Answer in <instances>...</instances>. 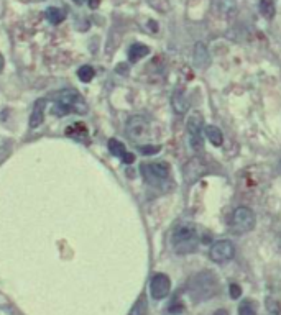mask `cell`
Returning <instances> with one entry per match:
<instances>
[{
  "label": "cell",
  "instance_id": "24",
  "mask_svg": "<svg viewBox=\"0 0 281 315\" xmlns=\"http://www.w3.org/2000/svg\"><path fill=\"white\" fill-rule=\"evenodd\" d=\"M122 161L125 162V164H132V162L135 161V156H133L132 153H125V155L122 156Z\"/></svg>",
  "mask_w": 281,
  "mask_h": 315
},
{
  "label": "cell",
  "instance_id": "23",
  "mask_svg": "<svg viewBox=\"0 0 281 315\" xmlns=\"http://www.w3.org/2000/svg\"><path fill=\"white\" fill-rule=\"evenodd\" d=\"M229 290H230V295H232V299H239V297H240V294H242V289H240V285H237V284H232Z\"/></svg>",
  "mask_w": 281,
  "mask_h": 315
},
{
  "label": "cell",
  "instance_id": "5",
  "mask_svg": "<svg viewBox=\"0 0 281 315\" xmlns=\"http://www.w3.org/2000/svg\"><path fill=\"white\" fill-rule=\"evenodd\" d=\"M255 226V214L248 207H239L232 215V228L235 233H246Z\"/></svg>",
  "mask_w": 281,
  "mask_h": 315
},
{
  "label": "cell",
  "instance_id": "18",
  "mask_svg": "<svg viewBox=\"0 0 281 315\" xmlns=\"http://www.w3.org/2000/svg\"><path fill=\"white\" fill-rule=\"evenodd\" d=\"M66 133L69 136H76V138H81V136H87V128L84 123H74L66 130Z\"/></svg>",
  "mask_w": 281,
  "mask_h": 315
},
{
  "label": "cell",
  "instance_id": "7",
  "mask_svg": "<svg viewBox=\"0 0 281 315\" xmlns=\"http://www.w3.org/2000/svg\"><path fill=\"white\" fill-rule=\"evenodd\" d=\"M234 254H235V246L229 240L215 241L209 250L211 259L215 261V263H225V261L234 258Z\"/></svg>",
  "mask_w": 281,
  "mask_h": 315
},
{
  "label": "cell",
  "instance_id": "11",
  "mask_svg": "<svg viewBox=\"0 0 281 315\" xmlns=\"http://www.w3.org/2000/svg\"><path fill=\"white\" fill-rule=\"evenodd\" d=\"M148 53H150V48H148L146 44L133 43L130 49H128V59H130V63H137L140 61L141 58H145Z\"/></svg>",
  "mask_w": 281,
  "mask_h": 315
},
{
  "label": "cell",
  "instance_id": "21",
  "mask_svg": "<svg viewBox=\"0 0 281 315\" xmlns=\"http://www.w3.org/2000/svg\"><path fill=\"white\" fill-rule=\"evenodd\" d=\"M239 315H256L253 304H251L250 300H244V302L239 305Z\"/></svg>",
  "mask_w": 281,
  "mask_h": 315
},
{
  "label": "cell",
  "instance_id": "17",
  "mask_svg": "<svg viewBox=\"0 0 281 315\" xmlns=\"http://www.w3.org/2000/svg\"><path fill=\"white\" fill-rule=\"evenodd\" d=\"M260 12L265 18H273L275 17V3L273 0H260Z\"/></svg>",
  "mask_w": 281,
  "mask_h": 315
},
{
  "label": "cell",
  "instance_id": "20",
  "mask_svg": "<svg viewBox=\"0 0 281 315\" xmlns=\"http://www.w3.org/2000/svg\"><path fill=\"white\" fill-rule=\"evenodd\" d=\"M130 315H146V297L145 295H141V297L137 300V304L133 305V309L130 310Z\"/></svg>",
  "mask_w": 281,
  "mask_h": 315
},
{
  "label": "cell",
  "instance_id": "9",
  "mask_svg": "<svg viewBox=\"0 0 281 315\" xmlns=\"http://www.w3.org/2000/svg\"><path fill=\"white\" fill-rule=\"evenodd\" d=\"M194 64L197 67H207L211 64V58H209V53H207L206 44H202V43L196 44V48H194Z\"/></svg>",
  "mask_w": 281,
  "mask_h": 315
},
{
  "label": "cell",
  "instance_id": "13",
  "mask_svg": "<svg viewBox=\"0 0 281 315\" xmlns=\"http://www.w3.org/2000/svg\"><path fill=\"white\" fill-rule=\"evenodd\" d=\"M206 135H207L209 141L214 146H220L222 143H224V135H222V131L214 125H207L206 126Z\"/></svg>",
  "mask_w": 281,
  "mask_h": 315
},
{
  "label": "cell",
  "instance_id": "10",
  "mask_svg": "<svg viewBox=\"0 0 281 315\" xmlns=\"http://www.w3.org/2000/svg\"><path fill=\"white\" fill-rule=\"evenodd\" d=\"M44 107H46V100H44V98H39V100L35 103L32 117H30V126H32V128H36V126L41 125Z\"/></svg>",
  "mask_w": 281,
  "mask_h": 315
},
{
  "label": "cell",
  "instance_id": "25",
  "mask_svg": "<svg viewBox=\"0 0 281 315\" xmlns=\"http://www.w3.org/2000/svg\"><path fill=\"white\" fill-rule=\"evenodd\" d=\"M101 5V0H89V7L91 8H97Z\"/></svg>",
  "mask_w": 281,
  "mask_h": 315
},
{
  "label": "cell",
  "instance_id": "2",
  "mask_svg": "<svg viewBox=\"0 0 281 315\" xmlns=\"http://www.w3.org/2000/svg\"><path fill=\"white\" fill-rule=\"evenodd\" d=\"M79 113V115H84L87 113V103L82 98V95H79L76 91H61L56 97V105H54V113L56 115H64V113Z\"/></svg>",
  "mask_w": 281,
  "mask_h": 315
},
{
  "label": "cell",
  "instance_id": "27",
  "mask_svg": "<svg viewBox=\"0 0 281 315\" xmlns=\"http://www.w3.org/2000/svg\"><path fill=\"white\" fill-rule=\"evenodd\" d=\"M214 315H229V314H227L225 310H217V312H215Z\"/></svg>",
  "mask_w": 281,
  "mask_h": 315
},
{
  "label": "cell",
  "instance_id": "8",
  "mask_svg": "<svg viewBox=\"0 0 281 315\" xmlns=\"http://www.w3.org/2000/svg\"><path fill=\"white\" fill-rule=\"evenodd\" d=\"M170 289H171V281L168 278L166 274H155L150 283V292H151V297L160 300V299H165L168 294H170Z\"/></svg>",
  "mask_w": 281,
  "mask_h": 315
},
{
  "label": "cell",
  "instance_id": "4",
  "mask_svg": "<svg viewBox=\"0 0 281 315\" xmlns=\"http://www.w3.org/2000/svg\"><path fill=\"white\" fill-rule=\"evenodd\" d=\"M127 135L132 141L138 143L140 146L146 145L150 140V122L143 115H133L127 122Z\"/></svg>",
  "mask_w": 281,
  "mask_h": 315
},
{
  "label": "cell",
  "instance_id": "6",
  "mask_svg": "<svg viewBox=\"0 0 281 315\" xmlns=\"http://www.w3.org/2000/svg\"><path fill=\"white\" fill-rule=\"evenodd\" d=\"M187 136H189V145L196 153H201L204 150V138H202V118L197 115H192L187 122Z\"/></svg>",
  "mask_w": 281,
  "mask_h": 315
},
{
  "label": "cell",
  "instance_id": "22",
  "mask_svg": "<svg viewBox=\"0 0 281 315\" xmlns=\"http://www.w3.org/2000/svg\"><path fill=\"white\" fill-rule=\"evenodd\" d=\"M140 150L143 155H155V153L160 151V146H148V145H143L140 146Z\"/></svg>",
  "mask_w": 281,
  "mask_h": 315
},
{
  "label": "cell",
  "instance_id": "19",
  "mask_svg": "<svg viewBox=\"0 0 281 315\" xmlns=\"http://www.w3.org/2000/svg\"><path fill=\"white\" fill-rule=\"evenodd\" d=\"M77 76L82 82H91L94 76H96V71H94L92 66H82V67H79Z\"/></svg>",
  "mask_w": 281,
  "mask_h": 315
},
{
  "label": "cell",
  "instance_id": "16",
  "mask_svg": "<svg viewBox=\"0 0 281 315\" xmlns=\"http://www.w3.org/2000/svg\"><path fill=\"white\" fill-rule=\"evenodd\" d=\"M108 151H110L112 155L117 156V158H122L127 153L125 151V146H123V143L115 140V138H110V140H108Z\"/></svg>",
  "mask_w": 281,
  "mask_h": 315
},
{
  "label": "cell",
  "instance_id": "1",
  "mask_svg": "<svg viewBox=\"0 0 281 315\" xmlns=\"http://www.w3.org/2000/svg\"><path fill=\"white\" fill-rule=\"evenodd\" d=\"M171 245H173V250L179 254H186V253L196 251L197 245H199V236H197L196 226L192 223L179 225L175 230V233H173Z\"/></svg>",
  "mask_w": 281,
  "mask_h": 315
},
{
  "label": "cell",
  "instance_id": "3",
  "mask_svg": "<svg viewBox=\"0 0 281 315\" xmlns=\"http://www.w3.org/2000/svg\"><path fill=\"white\" fill-rule=\"evenodd\" d=\"M141 176L146 184L163 187L170 179V166L166 162H141Z\"/></svg>",
  "mask_w": 281,
  "mask_h": 315
},
{
  "label": "cell",
  "instance_id": "28",
  "mask_svg": "<svg viewBox=\"0 0 281 315\" xmlns=\"http://www.w3.org/2000/svg\"><path fill=\"white\" fill-rule=\"evenodd\" d=\"M74 2H76L77 5H81V3H84V2H86V0H74Z\"/></svg>",
  "mask_w": 281,
  "mask_h": 315
},
{
  "label": "cell",
  "instance_id": "26",
  "mask_svg": "<svg viewBox=\"0 0 281 315\" xmlns=\"http://www.w3.org/2000/svg\"><path fill=\"white\" fill-rule=\"evenodd\" d=\"M3 64H5L3 56H2V54H0V72H2V69H3Z\"/></svg>",
  "mask_w": 281,
  "mask_h": 315
},
{
  "label": "cell",
  "instance_id": "15",
  "mask_svg": "<svg viewBox=\"0 0 281 315\" xmlns=\"http://www.w3.org/2000/svg\"><path fill=\"white\" fill-rule=\"evenodd\" d=\"M46 18H48L49 23L59 25L64 18H66V13H64L63 10L58 8V7H49V8L46 10Z\"/></svg>",
  "mask_w": 281,
  "mask_h": 315
},
{
  "label": "cell",
  "instance_id": "12",
  "mask_svg": "<svg viewBox=\"0 0 281 315\" xmlns=\"http://www.w3.org/2000/svg\"><path fill=\"white\" fill-rule=\"evenodd\" d=\"M212 7H214L220 15H230L235 12L234 0H212Z\"/></svg>",
  "mask_w": 281,
  "mask_h": 315
},
{
  "label": "cell",
  "instance_id": "14",
  "mask_svg": "<svg viewBox=\"0 0 281 315\" xmlns=\"http://www.w3.org/2000/svg\"><path fill=\"white\" fill-rule=\"evenodd\" d=\"M171 103H173V108H175L177 113H184L187 110V100H186V97L182 95V92H175V94H173Z\"/></svg>",
  "mask_w": 281,
  "mask_h": 315
}]
</instances>
